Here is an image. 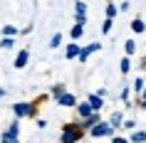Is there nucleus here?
I'll list each match as a JSON object with an SVG mask.
<instances>
[{
  "mask_svg": "<svg viewBox=\"0 0 146 143\" xmlns=\"http://www.w3.org/2000/svg\"><path fill=\"white\" fill-rule=\"evenodd\" d=\"M124 52H126V57H131V54L136 52V42H134V40H126V42H124Z\"/></svg>",
  "mask_w": 146,
  "mask_h": 143,
  "instance_id": "f3484780",
  "label": "nucleus"
},
{
  "mask_svg": "<svg viewBox=\"0 0 146 143\" xmlns=\"http://www.w3.org/2000/svg\"><path fill=\"white\" fill-rule=\"evenodd\" d=\"M111 25H114V20H104V25H102V32H104V35H109V32H111Z\"/></svg>",
  "mask_w": 146,
  "mask_h": 143,
  "instance_id": "a878e982",
  "label": "nucleus"
},
{
  "mask_svg": "<svg viewBox=\"0 0 146 143\" xmlns=\"http://www.w3.org/2000/svg\"><path fill=\"white\" fill-rule=\"evenodd\" d=\"M64 91H67V86H64V84H54L52 89H50V94H52V96L57 99V96H62V94H64Z\"/></svg>",
  "mask_w": 146,
  "mask_h": 143,
  "instance_id": "6ab92c4d",
  "label": "nucleus"
},
{
  "mask_svg": "<svg viewBox=\"0 0 146 143\" xmlns=\"http://www.w3.org/2000/svg\"><path fill=\"white\" fill-rule=\"evenodd\" d=\"M5 133H10V136H20V123H17V119L13 121L8 128H5Z\"/></svg>",
  "mask_w": 146,
  "mask_h": 143,
  "instance_id": "412c9836",
  "label": "nucleus"
},
{
  "mask_svg": "<svg viewBox=\"0 0 146 143\" xmlns=\"http://www.w3.org/2000/svg\"><path fill=\"white\" fill-rule=\"evenodd\" d=\"M129 8H131V3H129V0H124L121 5H119V10H121V13H126V10H129Z\"/></svg>",
  "mask_w": 146,
  "mask_h": 143,
  "instance_id": "c756f323",
  "label": "nucleus"
},
{
  "mask_svg": "<svg viewBox=\"0 0 146 143\" xmlns=\"http://www.w3.org/2000/svg\"><path fill=\"white\" fill-rule=\"evenodd\" d=\"M129 94H131V89H129V86H124V89H121V101H129Z\"/></svg>",
  "mask_w": 146,
  "mask_h": 143,
  "instance_id": "c85d7f7f",
  "label": "nucleus"
},
{
  "mask_svg": "<svg viewBox=\"0 0 146 143\" xmlns=\"http://www.w3.org/2000/svg\"><path fill=\"white\" fill-rule=\"evenodd\" d=\"M84 138V131L79 126V121H72V123H64L60 133V143H79Z\"/></svg>",
  "mask_w": 146,
  "mask_h": 143,
  "instance_id": "f257e3e1",
  "label": "nucleus"
},
{
  "mask_svg": "<svg viewBox=\"0 0 146 143\" xmlns=\"http://www.w3.org/2000/svg\"><path fill=\"white\" fill-rule=\"evenodd\" d=\"M99 49H102V45H99V42H92V45H87V47H82V49H79V57H77V59L82 62V64H84V62L89 59V54L99 52Z\"/></svg>",
  "mask_w": 146,
  "mask_h": 143,
  "instance_id": "20e7f679",
  "label": "nucleus"
},
{
  "mask_svg": "<svg viewBox=\"0 0 146 143\" xmlns=\"http://www.w3.org/2000/svg\"><path fill=\"white\" fill-rule=\"evenodd\" d=\"M129 143H146V131H131Z\"/></svg>",
  "mask_w": 146,
  "mask_h": 143,
  "instance_id": "9b49d317",
  "label": "nucleus"
},
{
  "mask_svg": "<svg viewBox=\"0 0 146 143\" xmlns=\"http://www.w3.org/2000/svg\"><path fill=\"white\" fill-rule=\"evenodd\" d=\"M82 35H84V25H74V27H72V32H69V37L74 40V42H77Z\"/></svg>",
  "mask_w": 146,
  "mask_h": 143,
  "instance_id": "2eb2a0df",
  "label": "nucleus"
},
{
  "mask_svg": "<svg viewBox=\"0 0 146 143\" xmlns=\"http://www.w3.org/2000/svg\"><path fill=\"white\" fill-rule=\"evenodd\" d=\"M13 113H15V119H32L35 113H37V106L35 104H27V101H17L13 104Z\"/></svg>",
  "mask_w": 146,
  "mask_h": 143,
  "instance_id": "f03ea898",
  "label": "nucleus"
},
{
  "mask_svg": "<svg viewBox=\"0 0 146 143\" xmlns=\"http://www.w3.org/2000/svg\"><path fill=\"white\" fill-rule=\"evenodd\" d=\"M119 69H121V74H129L131 72V57H124V59L119 62Z\"/></svg>",
  "mask_w": 146,
  "mask_h": 143,
  "instance_id": "dca6fc26",
  "label": "nucleus"
},
{
  "mask_svg": "<svg viewBox=\"0 0 146 143\" xmlns=\"http://www.w3.org/2000/svg\"><path fill=\"white\" fill-rule=\"evenodd\" d=\"M87 104L92 106V111H102V106H104V96H99V94H89Z\"/></svg>",
  "mask_w": 146,
  "mask_h": 143,
  "instance_id": "6e6552de",
  "label": "nucleus"
},
{
  "mask_svg": "<svg viewBox=\"0 0 146 143\" xmlns=\"http://www.w3.org/2000/svg\"><path fill=\"white\" fill-rule=\"evenodd\" d=\"M57 104L60 106H77V96L69 94V91H64L62 96H57Z\"/></svg>",
  "mask_w": 146,
  "mask_h": 143,
  "instance_id": "0eeeda50",
  "label": "nucleus"
},
{
  "mask_svg": "<svg viewBox=\"0 0 146 143\" xmlns=\"http://www.w3.org/2000/svg\"><path fill=\"white\" fill-rule=\"evenodd\" d=\"M27 62H30V49H20L15 57V69H25Z\"/></svg>",
  "mask_w": 146,
  "mask_h": 143,
  "instance_id": "423d86ee",
  "label": "nucleus"
},
{
  "mask_svg": "<svg viewBox=\"0 0 146 143\" xmlns=\"http://www.w3.org/2000/svg\"><path fill=\"white\" fill-rule=\"evenodd\" d=\"M15 35H17L15 25H5V27H3V37H15Z\"/></svg>",
  "mask_w": 146,
  "mask_h": 143,
  "instance_id": "4be33fe9",
  "label": "nucleus"
},
{
  "mask_svg": "<svg viewBox=\"0 0 146 143\" xmlns=\"http://www.w3.org/2000/svg\"><path fill=\"white\" fill-rule=\"evenodd\" d=\"M139 109H146V89L139 94Z\"/></svg>",
  "mask_w": 146,
  "mask_h": 143,
  "instance_id": "bb28decb",
  "label": "nucleus"
},
{
  "mask_svg": "<svg viewBox=\"0 0 146 143\" xmlns=\"http://www.w3.org/2000/svg\"><path fill=\"white\" fill-rule=\"evenodd\" d=\"M131 30L136 32V35H141V32L146 30V22L141 20V17H134V20H131Z\"/></svg>",
  "mask_w": 146,
  "mask_h": 143,
  "instance_id": "f8f14e48",
  "label": "nucleus"
},
{
  "mask_svg": "<svg viewBox=\"0 0 146 143\" xmlns=\"http://www.w3.org/2000/svg\"><path fill=\"white\" fill-rule=\"evenodd\" d=\"M104 13H107V17H109V20H114V17H116V13H119V8H116L114 3H109V5H107V10H104Z\"/></svg>",
  "mask_w": 146,
  "mask_h": 143,
  "instance_id": "5701e85b",
  "label": "nucleus"
},
{
  "mask_svg": "<svg viewBox=\"0 0 146 143\" xmlns=\"http://www.w3.org/2000/svg\"><path fill=\"white\" fill-rule=\"evenodd\" d=\"M37 128H47V121L45 119H37Z\"/></svg>",
  "mask_w": 146,
  "mask_h": 143,
  "instance_id": "7c9ffc66",
  "label": "nucleus"
},
{
  "mask_svg": "<svg viewBox=\"0 0 146 143\" xmlns=\"http://www.w3.org/2000/svg\"><path fill=\"white\" fill-rule=\"evenodd\" d=\"M109 123H111L114 128H119V126L124 123V113H121V111H114L111 116H109Z\"/></svg>",
  "mask_w": 146,
  "mask_h": 143,
  "instance_id": "ddd939ff",
  "label": "nucleus"
},
{
  "mask_svg": "<svg viewBox=\"0 0 146 143\" xmlns=\"http://www.w3.org/2000/svg\"><path fill=\"white\" fill-rule=\"evenodd\" d=\"M15 47V37H3L0 40V49H13Z\"/></svg>",
  "mask_w": 146,
  "mask_h": 143,
  "instance_id": "a211bd4d",
  "label": "nucleus"
},
{
  "mask_svg": "<svg viewBox=\"0 0 146 143\" xmlns=\"http://www.w3.org/2000/svg\"><path fill=\"white\" fill-rule=\"evenodd\" d=\"M89 113H94V111H92V106L87 104V101H84V104H79V101H77V116H79V119H87Z\"/></svg>",
  "mask_w": 146,
  "mask_h": 143,
  "instance_id": "9d476101",
  "label": "nucleus"
},
{
  "mask_svg": "<svg viewBox=\"0 0 146 143\" xmlns=\"http://www.w3.org/2000/svg\"><path fill=\"white\" fill-rule=\"evenodd\" d=\"M0 143H20V136H10V133H5V131H3Z\"/></svg>",
  "mask_w": 146,
  "mask_h": 143,
  "instance_id": "aec40b11",
  "label": "nucleus"
},
{
  "mask_svg": "<svg viewBox=\"0 0 146 143\" xmlns=\"http://www.w3.org/2000/svg\"><path fill=\"white\" fill-rule=\"evenodd\" d=\"M99 121H102L99 111H94V113H89L87 119H82V121H79V126H82V131H89V128H92V126H97Z\"/></svg>",
  "mask_w": 146,
  "mask_h": 143,
  "instance_id": "39448f33",
  "label": "nucleus"
},
{
  "mask_svg": "<svg viewBox=\"0 0 146 143\" xmlns=\"http://www.w3.org/2000/svg\"><path fill=\"white\" fill-rule=\"evenodd\" d=\"M111 143H129V138H124V136H111Z\"/></svg>",
  "mask_w": 146,
  "mask_h": 143,
  "instance_id": "cd10ccee",
  "label": "nucleus"
},
{
  "mask_svg": "<svg viewBox=\"0 0 146 143\" xmlns=\"http://www.w3.org/2000/svg\"><path fill=\"white\" fill-rule=\"evenodd\" d=\"M3 96H5V89H3V86H0V99H3Z\"/></svg>",
  "mask_w": 146,
  "mask_h": 143,
  "instance_id": "473e14b6",
  "label": "nucleus"
},
{
  "mask_svg": "<svg viewBox=\"0 0 146 143\" xmlns=\"http://www.w3.org/2000/svg\"><path fill=\"white\" fill-rule=\"evenodd\" d=\"M89 136H92V138H111V136H114V126H111L109 121H99L97 126L89 128Z\"/></svg>",
  "mask_w": 146,
  "mask_h": 143,
  "instance_id": "7ed1b4c3",
  "label": "nucleus"
},
{
  "mask_svg": "<svg viewBox=\"0 0 146 143\" xmlns=\"http://www.w3.org/2000/svg\"><path fill=\"white\" fill-rule=\"evenodd\" d=\"M121 126L126 128V131H136V121H134V119H124Z\"/></svg>",
  "mask_w": 146,
  "mask_h": 143,
  "instance_id": "393cba45",
  "label": "nucleus"
},
{
  "mask_svg": "<svg viewBox=\"0 0 146 143\" xmlns=\"http://www.w3.org/2000/svg\"><path fill=\"white\" fill-rule=\"evenodd\" d=\"M131 89L136 91V94H141V91L146 89V79H141V76H136V79H134V84H131Z\"/></svg>",
  "mask_w": 146,
  "mask_h": 143,
  "instance_id": "4468645a",
  "label": "nucleus"
},
{
  "mask_svg": "<svg viewBox=\"0 0 146 143\" xmlns=\"http://www.w3.org/2000/svg\"><path fill=\"white\" fill-rule=\"evenodd\" d=\"M139 69H144V72H146V57H144L141 62H139Z\"/></svg>",
  "mask_w": 146,
  "mask_h": 143,
  "instance_id": "2f4dec72",
  "label": "nucleus"
},
{
  "mask_svg": "<svg viewBox=\"0 0 146 143\" xmlns=\"http://www.w3.org/2000/svg\"><path fill=\"white\" fill-rule=\"evenodd\" d=\"M60 45H62V35H60V32H54L52 40H50V47H52V49H57Z\"/></svg>",
  "mask_w": 146,
  "mask_h": 143,
  "instance_id": "b1692460",
  "label": "nucleus"
},
{
  "mask_svg": "<svg viewBox=\"0 0 146 143\" xmlns=\"http://www.w3.org/2000/svg\"><path fill=\"white\" fill-rule=\"evenodd\" d=\"M79 49H82V47H79L77 42H72V45H67V49H64V57H67V59H77Z\"/></svg>",
  "mask_w": 146,
  "mask_h": 143,
  "instance_id": "1a4fd4ad",
  "label": "nucleus"
}]
</instances>
